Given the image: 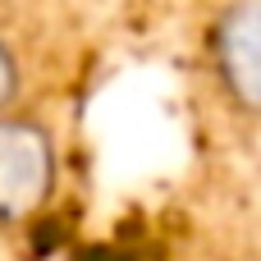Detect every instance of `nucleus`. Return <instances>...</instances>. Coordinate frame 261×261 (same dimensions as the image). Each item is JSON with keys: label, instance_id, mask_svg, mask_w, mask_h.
<instances>
[{"label": "nucleus", "instance_id": "nucleus-1", "mask_svg": "<svg viewBox=\"0 0 261 261\" xmlns=\"http://www.w3.org/2000/svg\"><path fill=\"white\" fill-rule=\"evenodd\" d=\"M55 138L28 115H0V229L37 220L55 197Z\"/></svg>", "mask_w": 261, "mask_h": 261}, {"label": "nucleus", "instance_id": "nucleus-2", "mask_svg": "<svg viewBox=\"0 0 261 261\" xmlns=\"http://www.w3.org/2000/svg\"><path fill=\"white\" fill-rule=\"evenodd\" d=\"M206 50L220 96L243 119L261 124V0H225Z\"/></svg>", "mask_w": 261, "mask_h": 261}, {"label": "nucleus", "instance_id": "nucleus-3", "mask_svg": "<svg viewBox=\"0 0 261 261\" xmlns=\"http://www.w3.org/2000/svg\"><path fill=\"white\" fill-rule=\"evenodd\" d=\"M14 96H18V60H14L9 41L0 37V115L14 110Z\"/></svg>", "mask_w": 261, "mask_h": 261}]
</instances>
